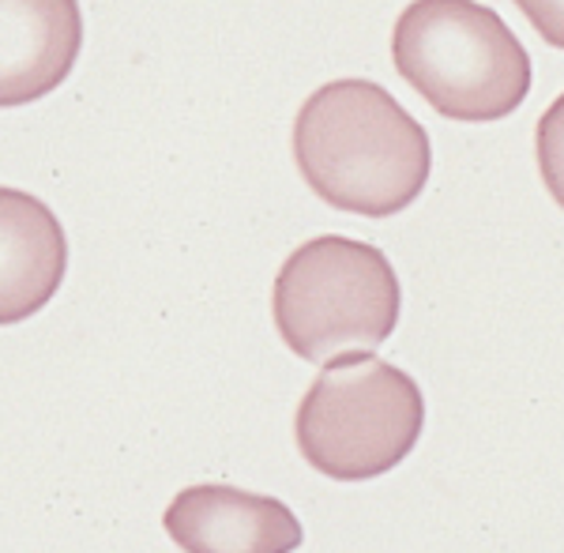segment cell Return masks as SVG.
Returning <instances> with one entry per match:
<instances>
[{
    "mask_svg": "<svg viewBox=\"0 0 564 553\" xmlns=\"http://www.w3.org/2000/svg\"><path fill=\"white\" fill-rule=\"evenodd\" d=\"M294 159L324 204L369 219L411 207L433 166L425 129L369 79H335L305 98Z\"/></svg>",
    "mask_w": 564,
    "mask_h": 553,
    "instance_id": "cell-1",
    "label": "cell"
},
{
    "mask_svg": "<svg viewBox=\"0 0 564 553\" xmlns=\"http://www.w3.org/2000/svg\"><path fill=\"white\" fill-rule=\"evenodd\" d=\"M391 57L399 76L452 121H500L531 90L523 42L478 0H414L395 23Z\"/></svg>",
    "mask_w": 564,
    "mask_h": 553,
    "instance_id": "cell-2",
    "label": "cell"
},
{
    "mask_svg": "<svg viewBox=\"0 0 564 553\" xmlns=\"http://www.w3.org/2000/svg\"><path fill=\"white\" fill-rule=\"evenodd\" d=\"M399 302V279L384 252L335 234L290 252L271 294L282 343L316 366L388 343Z\"/></svg>",
    "mask_w": 564,
    "mask_h": 553,
    "instance_id": "cell-3",
    "label": "cell"
},
{
    "mask_svg": "<svg viewBox=\"0 0 564 553\" xmlns=\"http://www.w3.org/2000/svg\"><path fill=\"white\" fill-rule=\"evenodd\" d=\"M422 425V388L361 350L324 361L297 406L294 437L313 470L335 482H366L411 456Z\"/></svg>",
    "mask_w": 564,
    "mask_h": 553,
    "instance_id": "cell-4",
    "label": "cell"
},
{
    "mask_svg": "<svg viewBox=\"0 0 564 553\" xmlns=\"http://www.w3.org/2000/svg\"><path fill=\"white\" fill-rule=\"evenodd\" d=\"M166 531L188 553H290L305 542L302 523L282 501L218 482L177 494Z\"/></svg>",
    "mask_w": 564,
    "mask_h": 553,
    "instance_id": "cell-5",
    "label": "cell"
},
{
    "mask_svg": "<svg viewBox=\"0 0 564 553\" xmlns=\"http://www.w3.org/2000/svg\"><path fill=\"white\" fill-rule=\"evenodd\" d=\"M79 45V0H0V106H26L57 90Z\"/></svg>",
    "mask_w": 564,
    "mask_h": 553,
    "instance_id": "cell-6",
    "label": "cell"
},
{
    "mask_svg": "<svg viewBox=\"0 0 564 553\" xmlns=\"http://www.w3.org/2000/svg\"><path fill=\"white\" fill-rule=\"evenodd\" d=\"M68 241L39 196L0 188V328L31 321L61 290Z\"/></svg>",
    "mask_w": 564,
    "mask_h": 553,
    "instance_id": "cell-7",
    "label": "cell"
},
{
    "mask_svg": "<svg viewBox=\"0 0 564 553\" xmlns=\"http://www.w3.org/2000/svg\"><path fill=\"white\" fill-rule=\"evenodd\" d=\"M534 140H539L542 181H545V188H550V196L557 199V207L564 212V95L542 113Z\"/></svg>",
    "mask_w": 564,
    "mask_h": 553,
    "instance_id": "cell-8",
    "label": "cell"
},
{
    "mask_svg": "<svg viewBox=\"0 0 564 553\" xmlns=\"http://www.w3.org/2000/svg\"><path fill=\"white\" fill-rule=\"evenodd\" d=\"M516 8L542 34V42L564 50V0H516Z\"/></svg>",
    "mask_w": 564,
    "mask_h": 553,
    "instance_id": "cell-9",
    "label": "cell"
}]
</instances>
